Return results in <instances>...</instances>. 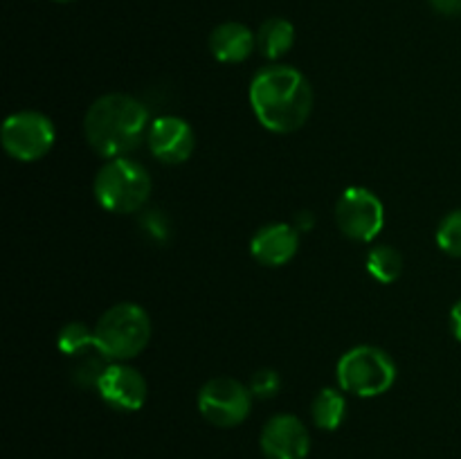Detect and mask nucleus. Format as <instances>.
Masks as SVG:
<instances>
[{
    "mask_svg": "<svg viewBox=\"0 0 461 459\" xmlns=\"http://www.w3.org/2000/svg\"><path fill=\"white\" fill-rule=\"evenodd\" d=\"M250 108L257 122L270 133H295L309 122L313 111V90L309 79L293 66H266L252 76Z\"/></svg>",
    "mask_w": 461,
    "mask_h": 459,
    "instance_id": "obj_1",
    "label": "nucleus"
},
{
    "mask_svg": "<svg viewBox=\"0 0 461 459\" xmlns=\"http://www.w3.org/2000/svg\"><path fill=\"white\" fill-rule=\"evenodd\" d=\"M149 111L138 97L126 93L102 94L84 117L86 142L97 156L113 160L126 158L147 140Z\"/></svg>",
    "mask_w": 461,
    "mask_h": 459,
    "instance_id": "obj_2",
    "label": "nucleus"
},
{
    "mask_svg": "<svg viewBox=\"0 0 461 459\" xmlns=\"http://www.w3.org/2000/svg\"><path fill=\"white\" fill-rule=\"evenodd\" d=\"M93 331L95 346L111 363H129L147 349L151 340V320L142 306L120 302L104 310Z\"/></svg>",
    "mask_w": 461,
    "mask_h": 459,
    "instance_id": "obj_3",
    "label": "nucleus"
},
{
    "mask_svg": "<svg viewBox=\"0 0 461 459\" xmlns=\"http://www.w3.org/2000/svg\"><path fill=\"white\" fill-rule=\"evenodd\" d=\"M151 176L131 158H113L97 171L93 183L99 205L113 214H133L151 196Z\"/></svg>",
    "mask_w": 461,
    "mask_h": 459,
    "instance_id": "obj_4",
    "label": "nucleus"
},
{
    "mask_svg": "<svg viewBox=\"0 0 461 459\" xmlns=\"http://www.w3.org/2000/svg\"><path fill=\"white\" fill-rule=\"evenodd\" d=\"M338 385L347 394L374 399L392 390L396 382V364L390 354L378 346L360 345L345 351L336 364Z\"/></svg>",
    "mask_w": 461,
    "mask_h": 459,
    "instance_id": "obj_5",
    "label": "nucleus"
},
{
    "mask_svg": "<svg viewBox=\"0 0 461 459\" xmlns=\"http://www.w3.org/2000/svg\"><path fill=\"white\" fill-rule=\"evenodd\" d=\"M3 147L14 160L36 162L48 156L57 140V129L52 120L39 111L12 112L3 122Z\"/></svg>",
    "mask_w": 461,
    "mask_h": 459,
    "instance_id": "obj_6",
    "label": "nucleus"
},
{
    "mask_svg": "<svg viewBox=\"0 0 461 459\" xmlns=\"http://www.w3.org/2000/svg\"><path fill=\"white\" fill-rule=\"evenodd\" d=\"M336 223L347 238L369 243L385 225V205L367 187H347L336 202Z\"/></svg>",
    "mask_w": 461,
    "mask_h": 459,
    "instance_id": "obj_7",
    "label": "nucleus"
},
{
    "mask_svg": "<svg viewBox=\"0 0 461 459\" xmlns=\"http://www.w3.org/2000/svg\"><path fill=\"white\" fill-rule=\"evenodd\" d=\"M252 392L230 376L210 378L198 392V412L216 428L241 426L250 414Z\"/></svg>",
    "mask_w": 461,
    "mask_h": 459,
    "instance_id": "obj_8",
    "label": "nucleus"
},
{
    "mask_svg": "<svg viewBox=\"0 0 461 459\" xmlns=\"http://www.w3.org/2000/svg\"><path fill=\"white\" fill-rule=\"evenodd\" d=\"M147 147L162 165H183L196 148V135L189 122L176 115H162L151 120L147 133Z\"/></svg>",
    "mask_w": 461,
    "mask_h": 459,
    "instance_id": "obj_9",
    "label": "nucleus"
},
{
    "mask_svg": "<svg viewBox=\"0 0 461 459\" xmlns=\"http://www.w3.org/2000/svg\"><path fill=\"white\" fill-rule=\"evenodd\" d=\"M97 392L108 408L117 412H138L147 403V381L129 363H111L104 369Z\"/></svg>",
    "mask_w": 461,
    "mask_h": 459,
    "instance_id": "obj_10",
    "label": "nucleus"
},
{
    "mask_svg": "<svg viewBox=\"0 0 461 459\" xmlns=\"http://www.w3.org/2000/svg\"><path fill=\"white\" fill-rule=\"evenodd\" d=\"M259 444L266 459H306L311 436L295 414H275L261 430Z\"/></svg>",
    "mask_w": 461,
    "mask_h": 459,
    "instance_id": "obj_11",
    "label": "nucleus"
},
{
    "mask_svg": "<svg viewBox=\"0 0 461 459\" xmlns=\"http://www.w3.org/2000/svg\"><path fill=\"white\" fill-rule=\"evenodd\" d=\"M300 250V230L291 223H268L250 238V255L266 268L286 266Z\"/></svg>",
    "mask_w": 461,
    "mask_h": 459,
    "instance_id": "obj_12",
    "label": "nucleus"
},
{
    "mask_svg": "<svg viewBox=\"0 0 461 459\" xmlns=\"http://www.w3.org/2000/svg\"><path fill=\"white\" fill-rule=\"evenodd\" d=\"M257 48V36L243 22H221L210 34V52L221 63H243Z\"/></svg>",
    "mask_w": 461,
    "mask_h": 459,
    "instance_id": "obj_13",
    "label": "nucleus"
},
{
    "mask_svg": "<svg viewBox=\"0 0 461 459\" xmlns=\"http://www.w3.org/2000/svg\"><path fill=\"white\" fill-rule=\"evenodd\" d=\"M293 43H295V27L286 18H268L257 32V48L270 61H277L291 52Z\"/></svg>",
    "mask_w": 461,
    "mask_h": 459,
    "instance_id": "obj_14",
    "label": "nucleus"
},
{
    "mask_svg": "<svg viewBox=\"0 0 461 459\" xmlns=\"http://www.w3.org/2000/svg\"><path fill=\"white\" fill-rule=\"evenodd\" d=\"M311 417L320 430H338L347 417V400L342 390L324 387L311 403Z\"/></svg>",
    "mask_w": 461,
    "mask_h": 459,
    "instance_id": "obj_15",
    "label": "nucleus"
},
{
    "mask_svg": "<svg viewBox=\"0 0 461 459\" xmlns=\"http://www.w3.org/2000/svg\"><path fill=\"white\" fill-rule=\"evenodd\" d=\"M367 270L376 282L394 284L403 273V256L392 246H376L367 255Z\"/></svg>",
    "mask_w": 461,
    "mask_h": 459,
    "instance_id": "obj_16",
    "label": "nucleus"
},
{
    "mask_svg": "<svg viewBox=\"0 0 461 459\" xmlns=\"http://www.w3.org/2000/svg\"><path fill=\"white\" fill-rule=\"evenodd\" d=\"M57 345H59V351H61V354L77 358V356H81V354H86L88 349H93L95 331L93 328L86 327L84 322H68L66 327L59 331Z\"/></svg>",
    "mask_w": 461,
    "mask_h": 459,
    "instance_id": "obj_17",
    "label": "nucleus"
},
{
    "mask_svg": "<svg viewBox=\"0 0 461 459\" xmlns=\"http://www.w3.org/2000/svg\"><path fill=\"white\" fill-rule=\"evenodd\" d=\"M437 246L450 256L461 259V210L450 212L437 228Z\"/></svg>",
    "mask_w": 461,
    "mask_h": 459,
    "instance_id": "obj_18",
    "label": "nucleus"
},
{
    "mask_svg": "<svg viewBox=\"0 0 461 459\" xmlns=\"http://www.w3.org/2000/svg\"><path fill=\"white\" fill-rule=\"evenodd\" d=\"M140 228L147 234L149 241L165 246L171 238V220L162 210H147L140 214Z\"/></svg>",
    "mask_w": 461,
    "mask_h": 459,
    "instance_id": "obj_19",
    "label": "nucleus"
},
{
    "mask_svg": "<svg viewBox=\"0 0 461 459\" xmlns=\"http://www.w3.org/2000/svg\"><path fill=\"white\" fill-rule=\"evenodd\" d=\"M282 390V378L275 369H259L250 381V392L257 399H273Z\"/></svg>",
    "mask_w": 461,
    "mask_h": 459,
    "instance_id": "obj_20",
    "label": "nucleus"
},
{
    "mask_svg": "<svg viewBox=\"0 0 461 459\" xmlns=\"http://www.w3.org/2000/svg\"><path fill=\"white\" fill-rule=\"evenodd\" d=\"M428 3L441 16H459L461 14V0H428Z\"/></svg>",
    "mask_w": 461,
    "mask_h": 459,
    "instance_id": "obj_21",
    "label": "nucleus"
},
{
    "mask_svg": "<svg viewBox=\"0 0 461 459\" xmlns=\"http://www.w3.org/2000/svg\"><path fill=\"white\" fill-rule=\"evenodd\" d=\"M293 225H295V228L300 230V232H311V230L315 228V216H313V212H309V210L297 212L295 220H293Z\"/></svg>",
    "mask_w": 461,
    "mask_h": 459,
    "instance_id": "obj_22",
    "label": "nucleus"
},
{
    "mask_svg": "<svg viewBox=\"0 0 461 459\" xmlns=\"http://www.w3.org/2000/svg\"><path fill=\"white\" fill-rule=\"evenodd\" d=\"M450 327H453V336L461 342V300L450 310Z\"/></svg>",
    "mask_w": 461,
    "mask_h": 459,
    "instance_id": "obj_23",
    "label": "nucleus"
},
{
    "mask_svg": "<svg viewBox=\"0 0 461 459\" xmlns=\"http://www.w3.org/2000/svg\"><path fill=\"white\" fill-rule=\"evenodd\" d=\"M57 3H72V0H57Z\"/></svg>",
    "mask_w": 461,
    "mask_h": 459,
    "instance_id": "obj_24",
    "label": "nucleus"
}]
</instances>
